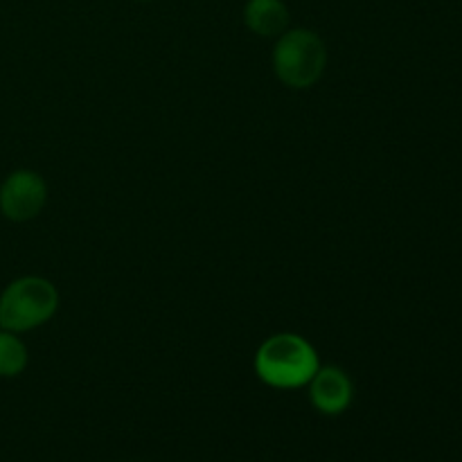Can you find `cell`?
Instances as JSON below:
<instances>
[{
    "instance_id": "6da1fadb",
    "label": "cell",
    "mask_w": 462,
    "mask_h": 462,
    "mask_svg": "<svg viewBox=\"0 0 462 462\" xmlns=\"http://www.w3.org/2000/svg\"><path fill=\"white\" fill-rule=\"evenodd\" d=\"M320 365L316 347L305 337L280 332L266 338L255 352L253 368L262 383L278 391H296L310 383Z\"/></svg>"
},
{
    "instance_id": "7a4b0ae2",
    "label": "cell",
    "mask_w": 462,
    "mask_h": 462,
    "mask_svg": "<svg viewBox=\"0 0 462 462\" xmlns=\"http://www.w3.org/2000/svg\"><path fill=\"white\" fill-rule=\"evenodd\" d=\"M273 72L284 86L305 90L316 86L328 66L325 41L314 30H284L273 45Z\"/></svg>"
},
{
    "instance_id": "3957f363",
    "label": "cell",
    "mask_w": 462,
    "mask_h": 462,
    "mask_svg": "<svg viewBox=\"0 0 462 462\" xmlns=\"http://www.w3.org/2000/svg\"><path fill=\"white\" fill-rule=\"evenodd\" d=\"M59 310V291L50 280L23 275L0 293V329L23 334L48 323Z\"/></svg>"
},
{
    "instance_id": "277c9868",
    "label": "cell",
    "mask_w": 462,
    "mask_h": 462,
    "mask_svg": "<svg viewBox=\"0 0 462 462\" xmlns=\"http://www.w3.org/2000/svg\"><path fill=\"white\" fill-rule=\"evenodd\" d=\"M48 203V183L39 171L16 170L0 185V212L9 221H30Z\"/></svg>"
},
{
    "instance_id": "5b68a950",
    "label": "cell",
    "mask_w": 462,
    "mask_h": 462,
    "mask_svg": "<svg viewBox=\"0 0 462 462\" xmlns=\"http://www.w3.org/2000/svg\"><path fill=\"white\" fill-rule=\"evenodd\" d=\"M307 388H310L311 406L323 415L346 413L355 400L350 374L338 365H319Z\"/></svg>"
},
{
    "instance_id": "8992f818",
    "label": "cell",
    "mask_w": 462,
    "mask_h": 462,
    "mask_svg": "<svg viewBox=\"0 0 462 462\" xmlns=\"http://www.w3.org/2000/svg\"><path fill=\"white\" fill-rule=\"evenodd\" d=\"M244 25L257 36L278 39L289 27V7L284 0H248L244 5Z\"/></svg>"
},
{
    "instance_id": "52a82bcc",
    "label": "cell",
    "mask_w": 462,
    "mask_h": 462,
    "mask_svg": "<svg viewBox=\"0 0 462 462\" xmlns=\"http://www.w3.org/2000/svg\"><path fill=\"white\" fill-rule=\"evenodd\" d=\"M27 361H30V352L18 334L0 329V377H18L25 373Z\"/></svg>"
},
{
    "instance_id": "ba28073f",
    "label": "cell",
    "mask_w": 462,
    "mask_h": 462,
    "mask_svg": "<svg viewBox=\"0 0 462 462\" xmlns=\"http://www.w3.org/2000/svg\"><path fill=\"white\" fill-rule=\"evenodd\" d=\"M140 3H152V0H140Z\"/></svg>"
}]
</instances>
